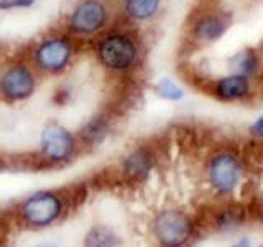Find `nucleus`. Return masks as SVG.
<instances>
[{
	"label": "nucleus",
	"mask_w": 263,
	"mask_h": 247,
	"mask_svg": "<svg viewBox=\"0 0 263 247\" xmlns=\"http://www.w3.org/2000/svg\"><path fill=\"white\" fill-rule=\"evenodd\" d=\"M63 198L53 191H40L27 198L20 206V216L31 227H46L61 216Z\"/></svg>",
	"instance_id": "1"
},
{
	"label": "nucleus",
	"mask_w": 263,
	"mask_h": 247,
	"mask_svg": "<svg viewBox=\"0 0 263 247\" xmlns=\"http://www.w3.org/2000/svg\"><path fill=\"white\" fill-rule=\"evenodd\" d=\"M153 233L163 247H181L191 239L194 227L193 221L184 213L170 209L156 216L153 222Z\"/></svg>",
	"instance_id": "2"
},
{
	"label": "nucleus",
	"mask_w": 263,
	"mask_h": 247,
	"mask_svg": "<svg viewBox=\"0 0 263 247\" xmlns=\"http://www.w3.org/2000/svg\"><path fill=\"white\" fill-rule=\"evenodd\" d=\"M97 56L105 68L125 71L137 60V46L130 37L123 33H114L101 41L97 48Z\"/></svg>",
	"instance_id": "3"
},
{
	"label": "nucleus",
	"mask_w": 263,
	"mask_h": 247,
	"mask_svg": "<svg viewBox=\"0 0 263 247\" xmlns=\"http://www.w3.org/2000/svg\"><path fill=\"white\" fill-rule=\"evenodd\" d=\"M76 148L71 132L60 123H48L41 134V152L49 162H64L72 156Z\"/></svg>",
	"instance_id": "4"
},
{
	"label": "nucleus",
	"mask_w": 263,
	"mask_h": 247,
	"mask_svg": "<svg viewBox=\"0 0 263 247\" xmlns=\"http://www.w3.org/2000/svg\"><path fill=\"white\" fill-rule=\"evenodd\" d=\"M35 91V76L23 64H15L7 68L0 76V94L7 101H25Z\"/></svg>",
	"instance_id": "5"
},
{
	"label": "nucleus",
	"mask_w": 263,
	"mask_h": 247,
	"mask_svg": "<svg viewBox=\"0 0 263 247\" xmlns=\"http://www.w3.org/2000/svg\"><path fill=\"white\" fill-rule=\"evenodd\" d=\"M72 55V46L66 38L54 37L45 40L36 48V64L46 73H60L66 68Z\"/></svg>",
	"instance_id": "6"
},
{
	"label": "nucleus",
	"mask_w": 263,
	"mask_h": 247,
	"mask_svg": "<svg viewBox=\"0 0 263 247\" xmlns=\"http://www.w3.org/2000/svg\"><path fill=\"white\" fill-rule=\"evenodd\" d=\"M240 163L232 153H219L209 163L211 185L220 193H229L240 181Z\"/></svg>",
	"instance_id": "7"
},
{
	"label": "nucleus",
	"mask_w": 263,
	"mask_h": 247,
	"mask_svg": "<svg viewBox=\"0 0 263 247\" xmlns=\"http://www.w3.org/2000/svg\"><path fill=\"white\" fill-rule=\"evenodd\" d=\"M105 19L107 12L102 2H99V0H82L74 8L69 27L79 35H92V33L104 27Z\"/></svg>",
	"instance_id": "8"
},
{
	"label": "nucleus",
	"mask_w": 263,
	"mask_h": 247,
	"mask_svg": "<svg viewBox=\"0 0 263 247\" xmlns=\"http://www.w3.org/2000/svg\"><path fill=\"white\" fill-rule=\"evenodd\" d=\"M155 163V155L152 153L150 148H138L134 153H130L125 162H123V178L132 183H138V181H143L150 170L153 168Z\"/></svg>",
	"instance_id": "9"
},
{
	"label": "nucleus",
	"mask_w": 263,
	"mask_h": 247,
	"mask_svg": "<svg viewBox=\"0 0 263 247\" xmlns=\"http://www.w3.org/2000/svg\"><path fill=\"white\" fill-rule=\"evenodd\" d=\"M216 94L220 99L226 101H235V99H242L243 96L249 94V79L242 74L232 73L226 78H220L216 82Z\"/></svg>",
	"instance_id": "10"
},
{
	"label": "nucleus",
	"mask_w": 263,
	"mask_h": 247,
	"mask_svg": "<svg viewBox=\"0 0 263 247\" xmlns=\"http://www.w3.org/2000/svg\"><path fill=\"white\" fill-rule=\"evenodd\" d=\"M229 22L220 15L201 16L194 25V35L202 41H214L226 33Z\"/></svg>",
	"instance_id": "11"
},
{
	"label": "nucleus",
	"mask_w": 263,
	"mask_h": 247,
	"mask_svg": "<svg viewBox=\"0 0 263 247\" xmlns=\"http://www.w3.org/2000/svg\"><path fill=\"white\" fill-rule=\"evenodd\" d=\"M84 247H122V239L109 226L96 224L87 231Z\"/></svg>",
	"instance_id": "12"
},
{
	"label": "nucleus",
	"mask_w": 263,
	"mask_h": 247,
	"mask_svg": "<svg viewBox=\"0 0 263 247\" xmlns=\"http://www.w3.org/2000/svg\"><path fill=\"white\" fill-rule=\"evenodd\" d=\"M247 218V211L240 203H229L220 209L217 229H230L240 226Z\"/></svg>",
	"instance_id": "13"
},
{
	"label": "nucleus",
	"mask_w": 263,
	"mask_h": 247,
	"mask_svg": "<svg viewBox=\"0 0 263 247\" xmlns=\"http://www.w3.org/2000/svg\"><path fill=\"white\" fill-rule=\"evenodd\" d=\"M107 132H109V123L104 117H96L90 122H87L84 127L79 130V135L82 142L89 145H97L105 138Z\"/></svg>",
	"instance_id": "14"
},
{
	"label": "nucleus",
	"mask_w": 263,
	"mask_h": 247,
	"mask_svg": "<svg viewBox=\"0 0 263 247\" xmlns=\"http://www.w3.org/2000/svg\"><path fill=\"white\" fill-rule=\"evenodd\" d=\"M160 0H127L125 10L135 20H148L158 12Z\"/></svg>",
	"instance_id": "15"
},
{
	"label": "nucleus",
	"mask_w": 263,
	"mask_h": 247,
	"mask_svg": "<svg viewBox=\"0 0 263 247\" xmlns=\"http://www.w3.org/2000/svg\"><path fill=\"white\" fill-rule=\"evenodd\" d=\"M258 60L257 56L253 55V51H242L234 56L232 66L237 74H242V76H249L255 69H257Z\"/></svg>",
	"instance_id": "16"
},
{
	"label": "nucleus",
	"mask_w": 263,
	"mask_h": 247,
	"mask_svg": "<svg viewBox=\"0 0 263 247\" xmlns=\"http://www.w3.org/2000/svg\"><path fill=\"white\" fill-rule=\"evenodd\" d=\"M156 94H158L164 101H179L183 99L184 93L175 81L171 79H161L158 84H156Z\"/></svg>",
	"instance_id": "17"
},
{
	"label": "nucleus",
	"mask_w": 263,
	"mask_h": 247,
	"mask_svg": "<svg viewBox=\"0 0 263 247\" xmlns=\"http://www.w3.org/2000/svg\"><path fill=\"white\" fill-rule=\"evenodd\" d=\"M33 0H4L0 2V8H13V7H28Z\"/></svg>",
	"instance_id": "18"
},
{
	"label": "nucleus",
	"mask_w": 263,
	"mask_h": 247,
	"mask_svg": "<svg viewBox=\"0 0 263 247\" xmlns=\"http://www.w3.org/2000/svg\"><path fill=\"white\" fill-rule=\"evenodd\" d=\"M250 132L253 135H258V137H263V115L258 117L257 120L253 122V126L250 127Z\"/></svg>",
	"instance_id": "19"
},
{
	"label": "nucleus",
	"mask_w": 263,
	"mask_h": 247,
	"mask_svg": "<svg viewBox=\"0 0 263 247\" xmlns=\"http://www.w3.org/2000/svg\"><path fill=\"white\" fill-rule=\"evenodd\" d=\"M234 247H250V244H249V241H242V242H238V244L234 245Z\"/></svg>",
	"instance_id": "20"
},
{
	"label": "nucleus",
	"mask_w": 263,
	"mask_h": 247,
	"mask_svg": "<svg viewBox=\"0 0 263 247\" xmlns=\"http://www.w3.org/2000/svg\"><path fill=\"white\" fill-rule=\"evenodd\" d=\"M36 247H58V245H54V244H49V242H45V244H38Z\"/></svg>",
	"instance_id": "21"
},
{
	"label": "nucleus",
	"mask_w": 263,
	"mask_h": 247,
	"mask_svg": "<svg viewBox=\"0 0 263 247\" xmlns=\"http://www.w3.org/2000/svg\"><path fill=\"white\" fill-rule=\"evenodd\" d=\"M260 46H261V49H263V38H261V43H260Z\"/></svg>",
	"instance_id": "22"
},
{
	"label": "nucleus",
	"mask_w": 263,
	"mask_h": 247,
	"mask_svg": "<svg viewBox=\"0 0 263 247\" xmlns=\"http://www.w3.org/2000/svg\"><path fill=\"white\" fill-rule=\"evenodd\" d=\"M261 222H263V219H261Z\"/></svg>",
	"instance_id": "23"
}]
</instances>
